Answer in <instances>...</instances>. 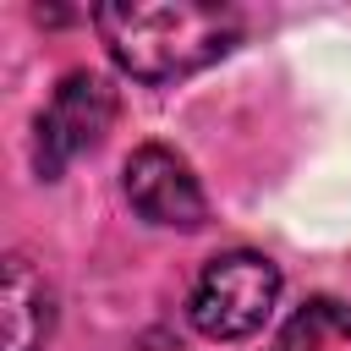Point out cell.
Wrapping results in <instances>:
<instances>
[{"label": "cell", "mask_w": 351, "mask_h": 351, "mask_svg": "<svg viewBox=\"0 0 351 351\" xmlns=\"http://www.w3.org/2000/svg\"><path fill=\"white\" fill-rule=\"evenodd\" d=\"M110 121H115V88L104 77H93V71L60 77L55 99L44 104V115L33 126V165H38V176L55 181L77 154L99 148Z\"/></svg>", "instance_id": "3"}, {"label": "cell", "mask_w": 351, "mask_h": 351, "mask_svg": "<svg viewBox=\"0 0 351 351\" xmlns=\"http://www.w3.org/2000/svg\"><path fill=\"white\" fill-rule=\"evenodd\" d=\"M5 351H44L49 340V324H55V302H49V285L44 274L11 252L5 258Z\"/></svg>", "instance_id": "5"}, {"label": "cell", "mask_w": 351, "mask_h": 351, "mask_svg": "<svg viewBox=\"0 0 351 351\" xmlns=\"http://www.w3.org/2000/svg\"><path fill=\"white\" fill-rule=\"evenodd\" d=\"M274 351H351V302H340V296L302 302L285 318Z\"/></svg>", "instance_id": "6"}, {"label": "cell", "mask_w": 351, "mask_h": 351, "mask_svg": "<svg viewBox=\"0 0 351 351\" xmlns=\"http://www.w3.org/2000/svg\"><path fill=\"white\" fill-rule=\"evenodd\" d=\"M93 27L121 71L137 82H176L214 66L241 38V11L214 0H115L93 11Z\"/></svg>", "instance_id": "1"}, {"label": "cell", "mask_w": 351, "mask_h": 351, "mask_svg": "<svg viewBox=\"0 0 351 351\" xmlns=\"http://www.w3.org/2000/svg\"><path fill=\"white\" fill-rule=\"evenodd\" d=\"M274 302H280V269L263 252H219L203 263L186 313L208 340H241L269 324Z\"/></svg>", "instance_id": "2"}, {"label": "cell", "mask_w": 351, "mask_h": 351, "mask_svg": "<svg viewBox=\"0 0 351 351\" xmlns=\"http://www.w3.org/2000/svg\"><path fill=\"white\" fill-rule=\"evenodd\" d=\"M126 203L148 225H165V230H197L208 219V197H203L192 165L165 143H143L126 159Z\"/></svg>", "instance_id": "4"}]
</instances>
